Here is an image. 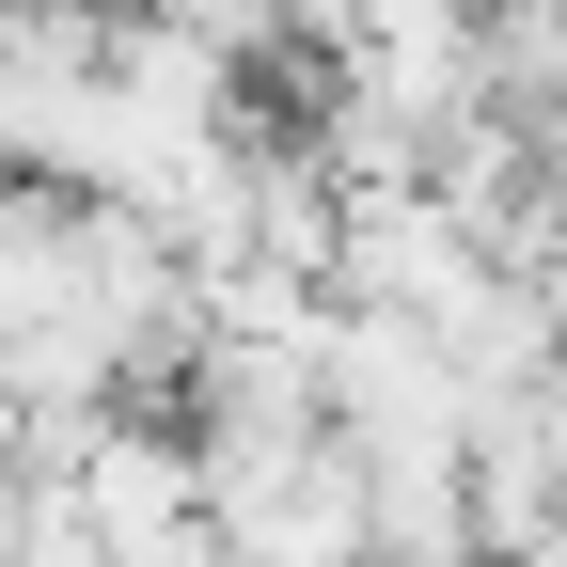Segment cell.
<instances>
[{
	"instance_id": "cell-1",
	"label": "cell",
	"mask_w": 567,
	"mask_h": 567,
	"mask_svg": "<svg viewBox=\"0 0 567 567\" xmlns=\"http://www.w3.org/2000/svg\"><path fill=\"white\" fill-rule=\"evenodd\" d=\"M488 268L505 252H488L442 189H347V221H331V300H363V316H442Z\"/></svg>"
},
{
	"instance_id": "cell-2",
	"label": "cell",
	"mask_w": 567,
	"mask_h": 567,
	"mask_svg": "<svg viewBox=\"0 0 567 567\" xmlns=\"http://www.w3.org/2000/svg\"><path fill=\"white\" fill-rule=\"evenodd\" d=\"M0 567H111V536L80 520V488H63V473H32L17 505H0Z\"/></svg>"
},
{
	"instance_id": "cell-3",
	"label": "cell",
	"mask_w": 567,
	"mask_h": 567,
	"mask_svg": "<svg viewBox=\"0 0 567 567\" xmlns=\"http://www.w3.org/2000/svg\"><path fill=\"white\" fill-rule=\"evenodd\" d=\"M536 300H551V347H567V237L536 252Z\"/></svg>"
},
{
	"instance_id": "cell-4",
	"label": "cell",
	"mask_w": 567,
	"mask_h": 567,
	"mask_svg": "<svg viewBox=\"0 0 567 567\" xmlns=\"http://www.w3.org/2000/svg\"><path fill=\"white\" fill-rule=\"evenodd\" d=\"M505 567H567V536H536V551H505Z\"/></svg>"
}]
</instances>
